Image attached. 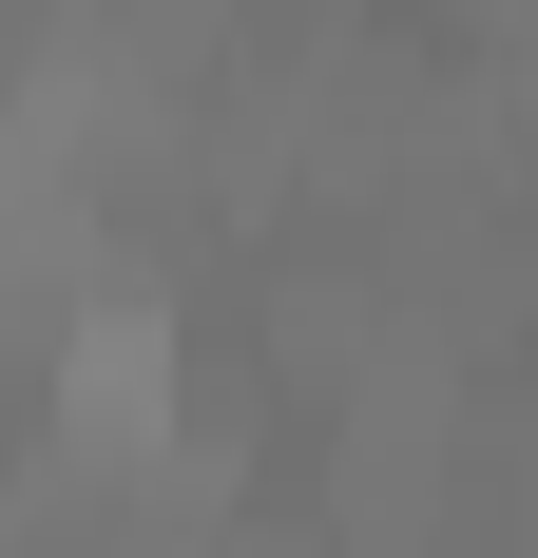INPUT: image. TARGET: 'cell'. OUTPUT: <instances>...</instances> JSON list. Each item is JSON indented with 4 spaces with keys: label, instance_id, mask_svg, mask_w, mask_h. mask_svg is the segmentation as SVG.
Returning a JSON list of instances; mask_svg holds the SVG:
<instances>
[{
    "label": "cell",
    "instance_id": "1",
    "mask_svg": "<svg viewBox=\"0 0 538 558\" xmlns=\"http://www.w3.org/2000/svg\"><path fill=\"white\" fill-rule=\"evenodd\" d=\"M58 444L77 462H155L173 444V308H135V289L77 308V347H58Z\"/></svg>",
    "mask_w": 538,
    "mask_h": 558
}]
</instances>
